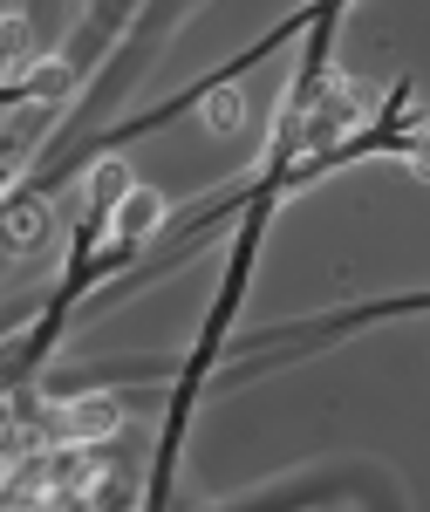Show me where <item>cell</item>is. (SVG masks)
<instances>
[{
  "label": "cell",
  "instance_id": "cell-5",
  "mask_svg": "<svg viewBox=\"0 0 430 512\" xmlns=\"http://www.w3.org/2000/svg\"><path fill=\"white\" fill-rule=\"evenodd\" d=\"M239 117H246V110H239V89H212V96H205V123H212V130H239Z\"/></svg>",
  "mask_w": 430,
  "mask_h": 512
},
{
  "label": "cell",
  "instance_id": "cell-4",
  "mask_svg": "<svg viewBox=\"0 0 430 512\" xmlns=\"http://www.w3.org/2000/svg\"><path fill=\"white\" fill-rule=\"evenodd\" d=\"M28 62V21H0V76H14Z\"/></svg>",
  "mask_w": 430,
  "mask_h": 512
},
{
  "label": "cell",
  "instance_id": "cell-1",
  "mask_svg": "<svg viewBox=\"0 0 430 512\" xmlns=\"http://www.w3.org/2000/svg\"><path fill=\"white\" fill-rule=\"evenodd\" d=\"M117 424H123V410L110 403V396H82V403H69V410H62V437H69V444L117 437Z\"/></svg>",
  "mask_w": 430,
  "mask_h": 512
},
{
  "label": "cell",
  "instance_id": "cell-2",
  "mask_svg": "<svg viewBox=\"0 0 430 512\" xmlns=\"http://www.w3.org/2000/svg\"><path fill=\"white\" fill-rule=\"evenodd\" d=\"M157 212H164V198H157V192H130V198H123V212H117V239H144L157 226Z\"/></svg>",
  "mask_w": 430,
  "mask_h": 512
},
{
  "label": "cell",
  "instance_id": "cell-3",
  "mask_svg": "<svg viewBox=\"0 0 430 512\" xmlns=\"http://www.w3.org/2000/svg\"><path fill=\"white\" fill-rule=\"evenodd\" d=\"M0 239H7V246H35L41 239V205H14L7 226H0Z\"/></svg>",
  "mask_w": 430,
  "mask_h": 512
}]
</instances>
